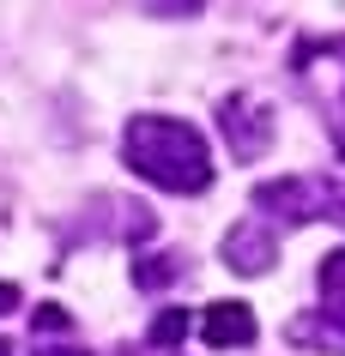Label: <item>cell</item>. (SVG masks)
<instances>
[{
    "label": "cell",
    "instance_id": "6da1fadb",
    "mask_svg": "<svg viewBox=\"0 0 345 356\" xmlns=\"http://www.w3.org/2000/svg\"><path fill=\"white\" fill-rule=\"evenodd\" d=\"M121 157L134 175H146L164 193H206L212 188V151L200 127L176 121V115H139L121 133Z\"/></svg>",
    "mask_w": 345,
    "mask_h": 356
},
{
    "label": "cell",
    "instance_id": "277c9868",
    "mask_svg": "<svg viewBox=\"0 0 345 356\" xmlns=\"http://www.w3.org/2000/svg\"><path fill=\"white\" fill-rule=\"evenodd\" d=\"M224 260H230V272H249V278L273 272V229L261 224V218H243V224L224 236Z\"/></svg>",
    "mask_w": 345,
    "mask_h": 356
},
{
    "label": "cell",
    "instance_id": "9c48e42d",
    "mask_svg": "<svg viewBox=\"0 0 345 356\" xmlns=\"http://www.w3.org/2000/svg\"><path fill=\"white\" fill-rule=\"evenodd\" d=\"M6 308H19V284H0V314Z\"/></svg>",
    "mask_w": 345,
    "mask_h": 356
},
{
    "label": "cell",
    "instance_id": "3957f363",
    "mask_svg": "<svg viewBox=\"0 0 345 356\" xmlns=\"http://www.w3.org/2000/svg\"><path fill=\"white\" fill-rule=\"evenodd\" d=\"M218 127H224V145L236 151L243 163H254V157L273 145V109L254 103V97H224V103H218Z\"/></svg>",
    "mask_w": 345,
    "mask_h": 356
},
{
    "label": "cell",
    "instance_id": "7a4b0ae2",
    "mask_svg": "<svg viewBox=\"0 0 345 356\" xmlns=\"http://www.w3.org/2000/svg\"><path fill=\"white\" fill-rule=\"evenodd\" d=\"M254 206L285 218V224H345V181H327V175H285V181H261L254 188Z\"/></svg>",
    "mask_w": 345,
    "mask_h": 356
},
{
    "label": "cell",
    "instance_id": "30bf717a",
    "mask_svg": "<svg viewBox=\"0 0 345 356\" xmlns=\"http://www.w3.org/2000/svg\"><path fill=\"white\" fill-rule=\"evenodd\" d=\"M0 356H13V344H6V338H0Z\"/></svg>",
    "mask_w": 345,
    "mask_h": 356
},
{
    "label": "cell",
    "instance_id": "5b68a950",
    "mask_svg": "<svg viewBox=\"0 0 345 356\" xmlns=\"http://www.w3.org/2000/svg\"><path fill=\"white\" fill-rule=\"evenodd\" d=\"M200 338L212 350H230V344H254V308L243 302H212L200 314Z\"/></svg>",
    "mask_w": 345,
    "mask_h": 356
},
{
    "label": "cell",
    "instance_id": "8992f818",
    "mask_svg": "<svg viewBox=\"0 0 345 356\" xmlns=\"http://www.w3.org/2000/svg\"><path fill=\"white\" fill-rule=\"evenodd\" d=\"M31 326H37V356H91L85 344H73V320H67V308H37L31 314Z\"/></svg>",
    "mask_w": 345,
    "mask_h": 356
},
{
    "label": "cell",
    "instance_id": "52a82bcc",
    "mask_svg": "<svg viewBox=\"0 0 345 356\" xmlns=\"http://www.w3.org/2000/svg\"><path fill=\"white\" fill-rule=\"evenodd\" d=\"M182 272H188L182 254H146V260L134 266V284H139V290H164V284H176Z\"/></svg>",
    "mask_w": 345,
    "mask_h": 356
},
{
    "label": "cell",
    "instance_id": "ba28073f",
    "mask_svg": "<svg viewBox=\"0 0 345 356\" xmlns=\"http://www.w3.org/2000/svg\"><path fill=\"white\" fill-rule=\"evenodd\" d=\"M176 338H188V314L182 308H164V320H152L146 344H176Z\"/></svg>",
    "mask_w": 345,
    "mask_h": 356
}]
</instances>
